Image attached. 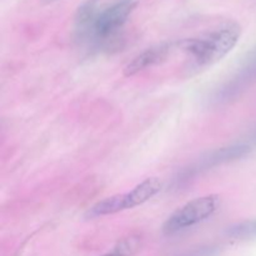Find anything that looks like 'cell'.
<instances>
[{
  "label": "cell",
  "instance_id": "obj_2",
  "mask_svg": "<svg viewBox=\"0 0 256 256\" xmlns=\"http://www.w3.org/2000/svg\"><path fill=\"white\" fill-rule=\"evenodd\" d=\"M162 189V182L158 178H148L144 182L138 184L134 189L124 194H116L105 198L92 206L86 212L88 218H99L105 215H112L124 212L128 209H134L144 202H149Z\"/></svg>",
  "mask_w": 256,
  "mask_h": 256
},
{
  "label": "cell",
  "instance_id": "obj_1",
  "mask_svg": "<svg viewBox=\"0 0 256 256\" xmlns=\"http://www.w3.org/2000/svg\"><path fill=\"white\" fill-rule=\"evenodd\" d=\"M240 35L242 28L236 22H229L200 36L182 40L180 46L192 56L195 64L204 66L214 64L229 54L239 42Z\"/></svg>",
  "mask_w": 256,
  "mask_h": 256
},
{
  "label": "cell",
  "instance_id": "obj_7",
  "mask_svg": "<svg viewBox=\"0 0 256 256\" xmlns=\"http://www.w3.org/2000/svg\"><path fill=\"white\" fill-rule=\"evenodd\" d=\"M142 248V238L140 235L132 234L124 239L119 240L112 248V252L102 256H135Z\"/></svg>",
  "mask_w": 256,
  "mask_h": 256
},
{
  "label": "cell",
  "instance_id": "obj_11",
  "mask_svg": "<svg viewBox=\"0 0 256 256\" xmlns=\"http://www.w3.org/2000/svg\"><path fill=\"white\" fill-rule=\"evenodd\" d=\"M252 142H256V130L254 132V134H252Z\"/></svg>",
  "mask_w": 256,
  "mask_h": 256
},
{
  "label": "cell",
  "instance_id": "obj_4",
  "mask_svg": "<svg viewBox=\"0 0 256 256\" xmlns=\"http://www.w3.org/2000/svg\"><path fill=\"white\" fill-rule=\"evenodd\" d=\"M136 5V0H118L100 12L90 29L92 36L102 42L114 38L128 22Z\"/></svg>",
  "mask_w": 256,
  "mask_h": 256
},
{
  "label": "cell",
  "instance_id": "obj_10",
  "mask_svg": "<svg viewBox=\"0 0 256 256\" xmlns=\"http://www.w3.org/2000/svg\"><path fill=\"white\" fill-rule=\"evenodd\" d=\"M252 64H254V65H256V50L254 52V60H252Z\"/></svg>",
  "mask_w": 256,
  "mask_h": 256
},
{
  "label": "cell",
  "instance_id": "obj_3",
  "mask_svg": "<svg viewBox=\"0 0 256 256\" xmlns=\"http://www.w3.org/2000/svg\"><path fill=\"white\" fill-rule=\"evenodd\" d=\"M222 199L219 195H205L196 198L192 202L175 210L162 225L165 235H174L178 232L195 226L212 218L219 210Z\"/></svg>",
  "mask_w": 256,
  "mask_h": 256
},
{
  "label": "cell",
  "instance_id": "obj_6",
  "mask_svg": "<svg viewBox=\"0 0 256 256\" xmlns=\"http://www.w3.org/2000/svg\"><path fill=\"white\" fill-rule=\"evenodd\" d=\"M250 152H252V148L248 144H235L230 145V146L220 148V149H216L210 152V154H208V156H205L200 162V168L208 169V168L235 162V160L246 156Z\"/></svg>",
  "mask_w": 256,
  "mask_h": 256
},
{
  "label": "cell",
  "instance_id": "obj_9",
  "mask_svg": "<svg viewBox=\"0 0 256 256\" xmlns=\"http://www.w3.org/2000/svg\"><path fill=\"white\" fill-rule=\"evenodd\" d=\"M59 2V0H42V4H45V5L52 4V2Z\"/></svg>",
  "mask_w": 256,
  "mask_h": 256
},
{
  "label": "cell",
  "instance_id": "obj_5",
  "mask_svg": "<svg viewBox=\"0 0 256 256\" xmlns=\"http://www.w3.org/2000/svg\"><path fill=\"white\" fill-rule=\"evenodd\" d=\"M170 52L169 44H159L155 46L149 48L140 52L139 55L134 58L124 68L125 76H132L136 75L138 72H144L148 68H152L154 65L160 64L168 58Z\"/></svg>",
  "mask_w": 256,
  "mask_h": 256
},
{
  "label": "cell",
  "instance_id": "obj_8",
  "mask_svg": "<svg viewBox=\"0 0 256 256\" xmlns=\"http://www.w3.org/2000/svg\"><path fill=\"white\" fill-rule=\"evenodd\" d=\"M226 235L236 240L256 239V219L245 220L232 225L228 228Z\"/></svg>",
  "mask_w": 256,
  "mask_h": 256
}]
</instances>
